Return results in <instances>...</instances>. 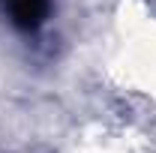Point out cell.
Segmentation results:
<instances>
[{
	"label": "cell",
	"mask_w": 156,
	"mask_h": 153,
	"mask_svg": "<svg viewBox=\"0 0 156 153\" xmlns=\"http://www.w3.org/2000/svg\"><path fill=\"white\" fill-rule=\"evenodd\" d=\"M21 30H36L48 15V0H0Z\"/></svg>",
	"instance_id": "6da1fadb"
}]
</instances>
